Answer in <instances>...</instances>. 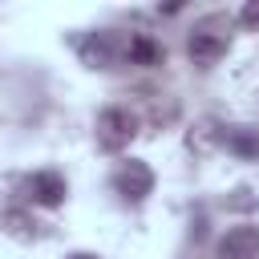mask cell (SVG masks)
<instances>
[{"label":"cell","instance_id":"cell-11","mask_svg":"<svg viewBox=\"0 0 259 259\" xmlns=\"http://www.w3.org/2000/svg\"><path fill=\"white\" fill-rule=\"evenodd\" d=\"M69 259H97V255H89V251H73Z\"/></svg>","mask_w":259,"mask_h":259},{"label":"cell","instance_id":"cell-9","mask_svg":"<svg viewBox=\"0 0 259 259\" xmlns=\"http://www.w3.org/2000/svg\"><path fill=\"white\" fill-rule=\"evenodd\" d=\"M4 227H8L16 239H36V223H32L24 210H8V214H4Z\"/></svg>","mask_w":259,"mask_h":259},{"label":"cell","instance_id":"cell-4","mask_svg":"<svg viewBox=\"0 0 259 259\" xmlns=\"http://www.w3.org/2000/svg\"><path fill=\"white\" fill-rule=\"evenodd\" d=\"M113 190H117L125 202H142V198L154 190V170H150L146 162L130 158V162L117 166V174H113Z\"/></svg>","mask_w":259,"mask_h":259},{"label":"cell","instance_id":"cell-2","mask_svg":"<svg viewBox=\"0 0 259 259\" xmlns=\"http://www.w3.org/2000/svg\"><path fill=\"white\" fill-rule=\"evenodd\" d=\"M138 134V117L125 109V105H105L97 113V125H93V138H97V150L105 154H121Z\"/></svg>","mask_w":259,"mask_h":259},{"label":"cell","instance_id":"cell-6","mask_svg":"<svg viewBox=\"0 0 259 259\" xmlns=\"http://www.w3.org/2000/svg\"><path fill=\"white\" fill-rule=\"evenodd\" d=\"M28 194H32V202H40V206H61V202H65V178H61L57 170H36V174L28 178Z\"/></svg>","mask_w":259,"mask_h":259},{"label":"cell","instance_id":"cell-5","mask_svg":"<svg viewBox=\"0 0 259 259\" xmlns=\"http://www.w3.org/2000/svg\"><path fill=\"white\" fill-rule=\"evenodd\" d=\"M219 259H259V227H231L219 239Z\"/></svg>","mask_w":259,"mask_h":259},{"label":"cell","instance_id":"cell-7","mask_svg":"<svg viewBox=\"0 0 259 259\" xmlns=\"http://www.w3.org/2000/svg\"><path fill=\"white\" fill-rule=\"evenodd\" d=\"M162 57H166V49L154 40V36H146V32H125V61L130 65H162Z\"/></svg>","mask_w":259,"mask_h":259},{"label":"cell","instance_id":"cell-1","mask_svg":"<svg viewBox=\"0 0 259 259\" xmlns=\"http://www.w3.org/2000/svg\"><path fill=\"white\" fill-rule=\"evenodd\" d=\"M231 28H235V16H231V12H206V16H198L194 28H190V36H186V53H190V61L202 65V69H210V65L227 53V45H231Z\"/></svg>","mask_w":259,"mask_h":259},{"label":"cell","instance_id":"cell-3","mask_svg":"<svg viewBox=\"0 0 259 259\" xmlns=\"http://www.w3.org/2000/svg\"><path fill=\"white\" fill-rule=\"evenodd\" d=\"M77 53L89 69H109V65L125 61V36L113 28H97V32H85L77 40Z\"/></svg>","mask_w":259,"mask_h":259},{"label":"cell","instance_id":"cell-10","mask_svg":"<svg viewBox=\"0 0 259 259\" xmlns=\"http://www.w3.org/2000/svg\"><path fill=\"white\" fill-rule=\"evenodd\" d=\"M235 24H243V28H259V0H247V4L239 8Z\"/></svg>","mask_w":259,"mask_h":259},{"label":"cell","instance_id":"cell-8","mask_svg":"<svg viewBox=\"0 0 259 259\" xmlns=\"http://www.w3.org/2000/svg\"><path fill=\"white\" fill-rule=\"evenodd\" d=\"M223 146L239 158H259V130L251 125H227L223 130Z\"/></svg>","mask_w":259,"mask_h":259}]
</instances>
